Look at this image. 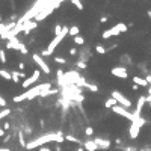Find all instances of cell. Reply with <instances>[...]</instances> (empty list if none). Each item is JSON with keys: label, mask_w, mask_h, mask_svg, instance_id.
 Wrapping results in <instances>:
<instances>
[{"label": "cell", "mask_w": 151, "mask_h": 151, "mask_svg": "<svg viewBox=\"0 0 151 151\" xmlns=\"http://www.w3.org/2000/svg\"><path fill=\"white\" fill-rule=\"evenodd\" d=\"M48 142H56V144H62V142H65V135H62V133H47V135H42L39 136L38 139H32L30 142H27V150H35V148H41L44 147Z\"/></svg>", "instance_id": "1"}, {"label": "cell", "mask_w": 151, "mask_h": 151, "mask_svg": "<svg viewBox=\"0 0 151 151\" xmlns=\"http://www.w3.org/2000/svg\"><path fill=\"white\" fill-rule=\"evenodd\" d=\"M47 89H51V83H42V85H38V86H33V88L24 91L20 95H15L14 97V103H21L24 100H32V98H35V97H39L42 91H47Z\"/></svg>", "instance_id": "2"}, {"label": "cell", "mask_w": 151, "mask_h": 151, "mask_svg": "<svg viewBox=\"0 0 151 151\" xmlns=\"http://www.w3.org/2000/svg\"><path fill=\"white\" fill-rule=\"evenodd\" d=\"M48 5V2H46V0H38V2H35L33 3V6L30 8V9L26 12L24 15H21V18L17 21V24H20V26H23L24 23H27V21H32V18H35L44 8H46Z\"/></svg>", "instance_id": "3"}, {"label": "cell", "mask_w": 151, "mask_h": 151, "mask_svg": "<svg viewBox=\"0 0 151 151\" xmlns=\"http://www.w3.org/2000/svg\"><path fill=\"white\" fill-rule=\"evenodd\" d=\"M67 35H70V27H68V26H64V29H62V32L58 35V37H55V38H53V41L48 44V46H47V48L46 50H42V53H41V55L44 56V58H47V56H50V55H53V51H55V48L59 46V44L62 42V41H64V38L67 37Z\"/></svg>", "instance_id": "4"}, {"label": "cell", "mask_w": 151, "mask_h": 151, "mask_svg": "<svg viewBox=\"0 0 151 151\" xmlns=\"http://www.w3.org/2000/svg\"><path fill=\"white\" fill-rule=\"evenodd\" d=\"M129 30V26L126 23H118V24H115L113 27L107 29V30H104L101 33V38L103 39H109L112 37H118L119 33H124V32H127Z\"/></svg>", "instance_id": "5"}, {"label": "cell", "mask_w": 151, "mask_h": 151, "mask_svg": "<svg viewBox=\"0 0 151 151\" xmlns=\"http://www.w3.org/2000/svg\"><path fill=\"white\" fill-rule=\"evenodd\" d=\"M145 126V119L144 118H138L135 122H131V126H130V129H129V136L131 138V139H136L138 136H139V133H140V129Z\"/></svg>", "instance_id": "6"}, {"label": "cell", "mask_w": 151, "mask_h": 151, "mask_svg": "<svg viewBox=\"0 0 151 151\" xmlns=\"http://www.w3.org/2000/svg\"><path fill=\"white\" fill-rule=\"evenodd\" d=\"M112 98L117 100V103H118L119 106H122L124 109H127V110H129V109L131 107V101H130V100H129L122 92H119V91H117V89L112 91Z\"/></svg>", "instance_id": "7"}, {"label": "cell", "mask_w": 151, "mask_h": 151, "mask_svg": "<svg viewBox=\"0 0 151 151\" xmlns=\"http://www.w3.org/2000/svg\"><path fill=\"white\" fill-rule=\"evenodd\" d=\"M112 112L115 113V115H119V117H122V118H127L129 121H131V122H135L138 118L135 117V113H131V112H129L127 109H124L122 106H115V107L112 109Z\"/></svg>", "instance_id": "8"}, {"label": "cell", "mask_w": 151, "mask_h": 151, "mask_svg": "<svg viewBox=\"0 0 151 151\" xmlns=\"http://www.w3.org/2000/svg\"><path fill=\"white\" fill-rule=\"evenodd\" d=\"M110 74L115 76V77H118V79H127L129 77V70L124 67V65H117V67H112L110 70Z\"/></svg>", "instance_id": "9"}, {"label": "cell", "mask_w": 151, "mask_h": 151, "mask_svg": "<svg viewBox=\"0 0 151 151\" xmlns=\"http://www.w3.org/2000/svg\"><path fill=\"white\" fill-rule=\"evenodd\" d=\"M53 11H55V5H53V2H48V5H47L46 8H44V9H42V11H41L37 17H35V21L39 23V21H42V20H46L47 17L53 12Z\"/></svg>", "instance_id": "10"}, {"label": "cell", "mask_w": 151, "mask_h": 151, "mask_svg": "<svg viewBox=\"0 0 151 151\" xmlns=\"http://www.w3.org/2000/svg\"><path fill=\"white\" fill-rule=\"evenodd\" d=\"M39 74H41V73H39V70H35L33 73H32V76H29V77H27V79H26V80L21 83V86L24 88V89H29V88H30L33 83H37V82H38Z\"/></svg>", "instance_id": "11"}, {"label": "cell", "mask_w": 151, "mask_h": 151, "mask_svg": "<svg viewBox=\"0 0 151 151\" xmlns=\"http://www.w3.org/2000/svg\"><path fill=\"white\" fill-rule=\"evenodd\" d=\"M32 59H33V62L37 64L41 70H42V73H46V74H50V67L47 65V62L42 59V56L41 55H33L32 56Z\"/></svg>", "instance_id": "12"}, {"label": "cell", "mask_w": 151, "mask_h": 151, "mask_svg": "<svg viewBox=\"0 0 151 151\" xmlns=\"http://www.w3.org/2000/svg\"><path fill=\"white\" fill-rule=\"evenodd\" d=\"M23 46H24V44L20 42L18 38H12V39H9V41L6 42V48H8V50H18V51H20Z\"/></svg>", "instance_id": "13"}, {"label": "cell", "mask_w": 151, "mask_h": 151, "mask_svg": "<svg viewBox=\"0 0 151 151\" xmlns=\"http://www.w3.org/2000/svg\"><path fill=\"white\" fill-rule=\"evenodd\" d=\"M94 142L97 144V147L101 148V150H109L110 145H112V142H110L109 139H103V138H95Z\"/></svg>", "instance_id": "14"}, {"label": "cell", "mask_w": 151, "mask_h": 151, "mask_svg": "<svg viewBox=\"0 0 151 151\" xmlns=\"http://www.w3.org/2000/svg\"><path fill=\"white\" fill-rule=\"evenodd\" d=\"M37 27H38V23L35 21V20H33V21H27V23L23 24V33H24V35H29L32 30H35Z\"/></svg>", "instance_id": "15"}, {"label": "cell", "mask_w": 151, "mask_h": 151, "mask_svg": "<svg viewBox=\"0 0 151 151\" xmlns=\"http://www.w3.org/2000/svg\"><path fill=\"white\" fill-rule=\"evenodd\" d=\"M145 103H147V97H145V95L139 97L138 104H136V112H135V117H136V118H140V112H142V109H144V104H145Z\"/></svg>", "instance_id": "16"}, {"label": "cell", "mask_w": 151, "mask_h": 151, "mask_svg": "<svg viewBox=\"0 0 151 151\" xmlns=\"http://www.w3.org/2000/svg\"><path fill=\"white\" fill-rule=\"evenodd\" d=\"M83 148H85V151H98L100 148L97 147V144L94 142V139L91 140V139H88V140H85L83 142Z\"/></svg>", "instance_id": "17"}, {"label": "cell", "mask_w": 151, "mask_h": 151, "mask_svg": "<svg viewBox=\"0 0 151 151\" xmlns=\"http://www.w3.org/2000/svg\"><path fill=\"white\" fill-rule=\"evenodd\" d=\"M89 53H91V50H89V48H88V47H83V50H82L80 53H79V55H80V56H79V60H82V62H88V59L91 58Z\"/></svg>", "instance_id": "18"}, {"label": "cell", "mask_w": 151, "mask_h": 151, "mask_svg": "<svg viewBox=\"0 0 151 151\" xmlns=\"http://www.w3.org/2000/svg\"><path fill=\"white\" fill-rule=\"evenodd\" d=\"M133 85H138V86H150L148 82L145 80V77H139V76L133 77Z\"/></svg>", "instance_id": "19"}, {"label": "cell", "mask_w": 151, "mask_h": 151, "mask_svg": "<svg viewBox=\"0 0 151 151\" xmlns=\"http://www.w3.org/2000/svg\"><path fill=\"white\" fill-rule=\"evenodd\" d=\"M65 140H67V142H73V144H77L79 147L83 145V142H82L80 139H77L76 136H73V135H67V136H65Z\"/></svg>", "instance_id": "20"}, {"label": "cell", "mask_w": 151, "mask_h": 151, "mask_svg": "<svg viewBox=\"0 0 151 151\" xmlns=\"http://www.w3.org/2000/svg\"><path fill=\"white\" fill-rule=\"evenodd\" d=\"M104 106H106L107 109H113L115 106H118V103H117V100H115V98H112V97H110V98H107V100H106Z\"/></svg>", "instance_id": "21"}, {"label": "cell", "mask_w": 151, "mask_h": 151, "mask_svg": "<svg viewBox=\"0 0 151 151\" xmlns=\"http://www.w3.org/2000/svg\"><path fill=\"white\" fill-rule=\"evenodd\" d=\"M0 77L5 79V80H12V74L9 73V71H6V70H0Z\"/></svg>", "instance_id": "22"}, {"label": "cell", "mask_w": 151, "mask_h": 151, "mask_svg": "<svg viewBox=\"0 0 151 151\" xmlns=\"http://www.w3.org/2000/svg\"><path fill=\"white\" fill-rule=\"evenodd\" d=\"M70 35L73 38L79 37V35H80V29H79V26H71V27H70Z\"/></svg>", "instance_id": "23"}, {"label": "cell", "mask_w": 151, "mask_h": 151, "mask_svg": "<svg viewBox=\"0 0 151 151\" xmlns=\"http://www.w3.org/2000/svg\"><path fill=\"white\" fill-rule=\"evenodd\" d=\"M73 41H74V44H76V46H80V47H85V38L82 37V35H79V37L73 38Z\"/></svg>", "instance_id": "24"}, {"label": "cell", "mask_w": 151, "mask_h": 151, "mask_svg": "<svg viewBox=\"0 0 151 151\" xmlns=\"http://www.w3.org/2000/svg\"><path fill=\"white\" fill-rule=\"evenodd\" d=\"M53 94H58V89H56V88H51V89H47V91H42L39 97H42V98H44V97H48V95H53Z\"/></svg>", "instance_id": "25"}, {"label": "cell", "mask_w": 151, "mask_h": 151, "mask_svg": "<svg viewBox=\"0 0 151 151\" xmlns=\"http://www.w3.org/2000/svg\"><path fill=\"white\" fill-rule=\"evenodd\" d=\"M18 142H20V145H21L23 148L27 147V142H26V139H24V133H23L21 130L18 131Z\"/></svg>", "instance_id": "26"}, {"label": "cell", "mask_w": 151, "mask_h": 151, "mask_svg": "<svg viewBox=\"0 0 151 151\" xmlns=\"http://www.w3.org/2000/svg\"><path fill=\"white\" fill-rule=\"evenodd\" d=\"M85 88H86V89H89L91 92H98V86L94 85V83H88V82H86Z\"/></svg>", "instance_id": "27"}, {"label": "cell", "mask_w": 151, "mask_h": 151, "mask_svg": "<svg viewBox=\"0 0 151 151\" xmlns=\"http://www.w3.org/2000/svg\"><path fill=\"white\" fill-rule=\"evenodd\" d=\"M95 51L98 53V55H106V53H107V48L104 46H101V44H98V46L95 47Z\"/></svg>", "instance_id": "28"}, {"label": "cell", "mask_w": 151, "mask_h": 151, "mask_svg": "<svg viewBox=\"0 0 151 151\" xmlns=\"http://www.w3.org/2000/svg\"><path fill=\"white\" fill-rule=\"evenodd\" d=\"M71 3H73V5L77 8V9H79V11H83V9H85V6H83V2H80V0H73V2H71Z\"/></svg>", "instance_id": "29"}, {"label": "cell", "mask_w": 151, "mask_h": 151, "mask_svg": "<svg viewBox=\"0 0 151 151\" xmlns=\"http://www.w3.org/2000/svg\"><path fill=\"white\" fill-rule=\"evenodd\" d=\"M8 115H11V109H9V107H6V109H3V110H0V119L6 118Z\"/></svg>", "instance_id": "30"}, {"label": "cell", "mask_w": 151, "mask_h": 151, "mask_svg": "<svg viewBox=\"0 0 151 151\" xmlns=\"http://www.w3.org/2000/svg\"><path fill=\"white\" fill-rule=\"evenodd\" d=\"M11 74H12V82L14 83H18V80H20V73H18V71H11Z\"/></svg>", "instance_id": "31"}, {"label": "cell", "mask_w": 151, "mask_h": 151, "mask_svg": "<svg viewBox=\"0 0 151 151\" xmlns=\"http://www.w3.org/2000/svg\"><path fill=\"white\" fill-rule=\"evenodd\" d=\"M76 67H77L79 70H86V68H88V64H86V62H82V60H77Z\"/></svg>", "instance_id": "32"}, {"label": "cell", "mask_w": 151, "mask_h": 151, "mask_svg": "<svg viewBox=\"0 0 151 151\" xmlns=\"http://www.w3.org/2000/svg\"><path fill=\"white\" fill-rule=\"evenodd\" d=\"M62 29H64V26H60V24H56V26H55V30H53V33H55V37H58V35L62 32Z\"/></svg>", "instance_id": "33"}, {"label": "cell", "mask_w": 151, "mask_h": 151, "mask_svg": "<svg viewBox=\"0 0 151 151\" xmlns=\"http://www.w3.org/2000/svg\"><path fill=\"white\" fill-rule=\"evenodd\" d=\"M55 62H56V64H60V65H65V64H67V59L59 58V56H55Z\"/></svg>", "instance_id": "34"}, {"label": "cell", "mask_w": 151, "mask_h": 151, "mask_svg": "<svg viewBox=\"0 0 151 151\" xmlns=\"http://www.w3.org/2000/svg\"><path fill=\"white\" fill-rule=\"evenodd\" d=\"M85 135H86V136H94V129H92L91 126L86 127V129H85Z\"/></svg>", "instance_id": "35"}, {"label": "cell", "mask_w": 151, "mask_h": 151, "mask_svg": "<svg viewBox=\"0 0 151 151\" xmlns=\"http://www.w3.org/2000/svg\"><path fill=\"white\" fill-rule=\"evenodd\" d=\"M5 32H8V24L0 23V37H2V35H3Z\"/></svg>", "instance_id": "36"}, {"label": "cell", "mask_w": 151, "mask_h": 151, "mask_svg": "<svg viewBox=\"0 0 151 151\" xmlns=\"http://www.w3.org/2000/svg\"><path fill=\"white\" fill-rule=\"evenodd\" d=\"M0 62H2V64H6V53L3 50H0Z\"/></svg>", "instance_id": "37"}, {"label": "cell", "mask_w": 151, "mask_h": 151, "mask_svg": "<svg viewBox=\"0 0 151 151\" xmlns=\"http://www.w3.org/2000/svg\"><path fill=\"white\" fill-rule=\"evenodd\" d=\"M121 60H122V62H127V64H131V58H130L129 55H124V56H121Z\"/></svg>", "instance_id": "38"}, {"label": "cell", "mask_w": 151, "mask_h": 151, "mask_svg": "<svg viewBox=\"0 0 151 151\" xmlns=\"http://www.w3.org/2000/svg\"><path fill=\"white\" fill-rule=\"evenodd\" d=\"M0 107H3V109H6V100L3 98L2 95H0Z\"/></svg>", "instance_id": "39"}, {"label": "cell", "mask_w": 151, "mask_h": 151, "mask_svg": "<svg viewBox=\"0 0 151 151\" xmlns=\"http://www.w3.org/2000/svg\"><path fill=\"white\" fill-rule=\"evenodd\" d=\"M20 53H21V55H27V53H29L27 47H26V46H23V47H21V50H20Z\"/></svg>", "instance_id": "40"}, {"label": "cell", "mask_w": 151, "mask_h": 151, "mask_svg": "<svg viewBox=\"0 0 151 151\" xmlns=\"http://www.w3.org/2000/svg\"><path fill=\"white\" fill-rule=\"evenodd\" d=\"M70 55H71V56H76V55H77V48H76V47L70 48Z\"/></svg>", "instance_id": "41"}, {"label": "cell", "mask_w": 151, "mask_h": 151, "mask_svg": "<svg viewBox=\"0 0 151 151\" xmlns=\"http://www.w3.org/2000/svg\"><path fill=\"white\" fill-rule=\"evenodd\" d=\"M2 129H3V130H9V129H11V124H9V122H5L3 126H2Z\"/></svg>", "instance_id": "42"}, {"label": "cell", "mask_w": 151, "mask_h": 151, "mask_svg": "<svg viewBox=\"0 0 151 151\" xmlns=\"http://www.w3.org/2000/svg\"><path fill=\"white\" fill-rule=\"evenodd\" d=\"M147 92H148V95H147V103H148V101H151V86L148 88Z\"/></svg>", "instance_id": "43"}, {"label": "cell", "mask_w": 151, "mask_h": 151, "mask_svg": "<svg viewBox=\"0 0 151 151\" xmlns=\"http://www.w3.org/2000/svg\"><path fill=\"white\" fill-rule=\"evenodd\" d=\"M39 151H51V150H50L48 147H46V145H44V147H41V148H39Z\"/></svg>", "instance_id": "44"}, {"label": "cell", "mask_w": 151, "mask_h": 151, "mask_svg": "<svg viewBox=\"0 0 151 151\" xmlns=\"http://www.w3.org/2000/svg\"><path fill=\"white\" fill-rule=\"evenodd\" d=\"M145 80H147V82H148V85L151 86V74H148V76L145 77Z\"/></svg>", "instance_id": "45"}, {"label": "cell", "mask_w": 151, "mask_h": 151, "mask_svg": "<svg viewBox=\"0 0 151 151\" xmlns=\"http://www.w3.org/2000/svg\"><path fill=\"white\" fill-rule=\"evenodd\" d=\"M32 131H33V129H32V127H26V133H27V135H30Z\"/></svg>", "instance_id": "46"}, {"label": "cell", "mask_w": 151, "mask_h": 151, "mask_svg": "<svg viewBox=\"0 0 151 151\" xmlns=\"http://www.w3.org/2000/svg\"><path fill=\"white\" fill-rule=\"evenodd\" d=\"M9 140H11V135H6V138L3 139V142L6 144V142H9Z\"/></svg>", "instance_id": "47"}, {"label": "cell", "mask_w": 151, "mask_h": 151, "mask_svg": "<svg viewBox=\"0 0 151 151\" xmlns=\"http://www.w3.org/2000/svg\"><path fill=\"white\" fill-rule=\"evenodd\" d=\"M109 18H107V17H101V18H100V23H106V21H107Z\"/></svg>", "instance_id": "48"}, {"label": "cell", "mask_w": 151, "mask_h": 151, "mask_svg": "<svg viewBox=\"0 0 151 151\" xmlns=\"http://www.w3.org/2000/svg\"><path fill=\"white\" fill-rule=\"evenodd\" d=\"M18 68H20V70H24V68H26V65L23 64V62H20V64H18Z\"/></svg>", "instance_id": "49"}, {"label": "cell", "mask_w": 151, "mask_h": 151, "mask_svg": "<svg viewBox=\"0 0 151 151\" xmlns=\"http://www.w3.org/2000/svg\"><path fill=\"white\" fill-rule=\"evenodd\" d=\"M140 151H151V147H147V148H140Z\"/></svg>", "instance_id": "50"}, {"label": "cell", "mask_w": 151, "mask_h": 151, "mask_svg": "<svg viewBox=\"0 0 151 151\" xmlns=\"http://www.w3.org/2000/svg\"><path fill=\"white\" fill-rule=\"evenodd\" d=\"M138 88H139L138 85H133V86H131V89H133V91H138Z\"/></svg>", "instance_id": "51"}, {"label": "cell", "mask_w": 151, "mask_h": 151, "mask_svg": "<svg viewBox=\"0 0 151 151\" xmlns=\"http://www.w3.org/2000/svg\"><path fill=\"white\" fill-rule=\"evenodd\" d=\"M3 135H5V130H3L2 127H0V136H3Z\"/></svg>", "instance_id": "52"}, {"label": "cell", "mask_w": 151, "mask_h": 151, "mask_svg": "<svg viewBox=\"0 0 151 151\" xmlns=\"http://www.w3.org/2000/svg\"><path fill=\"white\" fill-rule=\"evenodd\" d=\"M74 151H85V148H83V147H79V148H77V150H74Z\"/></svg>", "instance_id": "53"}, {"label": "cell", "mask_w": 151, "mask_h": 151, "mask_svg": "<svg viewBox=\"0 0 151 151\" xmlns=\"http://www.w3.org/2000/svg\"><path fill=\"white\" fill-rule=\"evenodd\" d=\"M147 15L150 17V20H151V9H148V11H147Z\"/></svg>", "instance_id": "54"}, {"label": "cell", "mask_w": 151, "mask_h": 151, "mask_svg": "<svg viewBox=\"0 0 151 151\" xmlns=\"http://www.w3.org/2000/svg\"><path fill=\"white\" fill-rule=\"evenodd\" d=\"M126 151H135V148H131V147H129V148H126Z\"/></svg>", "instance_id": "55"}, {"label": "cell", "mask_w": 151, "mask_h": 151, "mask_svg": "<svg viewBox=\"0 0 151 151\" xmlns=\"http://www.w3.org/2000/svg\"><path fill=\"white\" fill-rule=\"evenodd\" d=\"M0 151H11L9 148H0Z\"/></svg>", "instance_id": "56"}, {"label": "cell", "mask_w": 151, "mask_h": 151, "mask_svg": "<svg viewBox=\"0 0 151 151\" xmlns=\"http://www.w3.org/2000/svg\"><path fill=\"white\" fill-rule=\"evenodd\" d=\"M147 104H148V106H150V107H151V101H148V103H147Z\"/></svg>", "instance_id": "57"}, {"label": "cell", "mask_w": 151, "mask_h": 151, "mask_svg": "<svg viewBox=\"0 0 151 151\" xmlns=\"http://www.w3.org/2000/svg\"><path fill=\"white\" fill-rule=\"evenodd\" d=\"M0 23H2V15H0Z\"/></svg>", "instance_id": "58"}]
</instances>
